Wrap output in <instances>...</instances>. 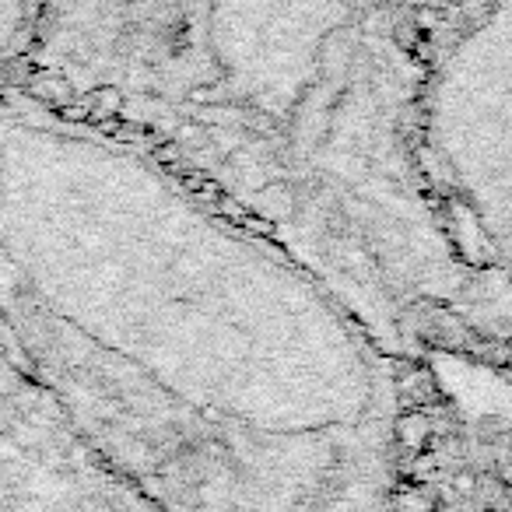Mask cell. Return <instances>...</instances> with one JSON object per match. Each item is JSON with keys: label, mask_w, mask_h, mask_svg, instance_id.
<instances>
[{"label": "cell", "mask_w": 512, "mask_h": 512, "mask_svg": "<svg viewBox=\"0 0 512 512\" xmlns=\"http://www.w3.org/2000/svg\"><path fill=\"white\" fill-rule=\"evenodd\" d=\"M0 344L151 512H390L393 351L144 144L0 92Z\"/></svg>", "instance_id": "cell-1"}, {"label": "cell", "mask_w": 512, "mask_h": 512, "mask_svg": "<svg viewBox=\"0 0 512 512\" xmlns=\"http://www.w3.org/2000/svg\"><path fill=\"white\" fill-rule=\"evenodd\" d=\"M22 88L144 144L397 355L505 337L414 158L421 60L383 0H43Z\"/></svg>", "instance_id": "cell-2"}, {"label": "cell", "mask_w": 512, "mask_h": 512, "mask_svg": "<svg viewBox=\"0 0 512 512\" xmlns=\"http://www.w3.org/2000/svg\"><path fill=\"white\" fill-rule=\"evenodd\" d=\"M512 11L491 0L428 64L414 102V158L467 271L505 288L509 260Z\"/></svg>", "instance_id": "cell-3"}, {"label": "cell", "mask_w": 512, "mask_h": 512, "mask_svg": "<svg viewBox=\"0 0 512 512\" xmlns=\"http://www.w3.org/2000/svg\"><path fill=\"white\" fill-rule=\"evenodd\" d=\"M43 0H0V78L18 74Z\"/></svg>", "instance_id": "cell-4"}]
</instances>
